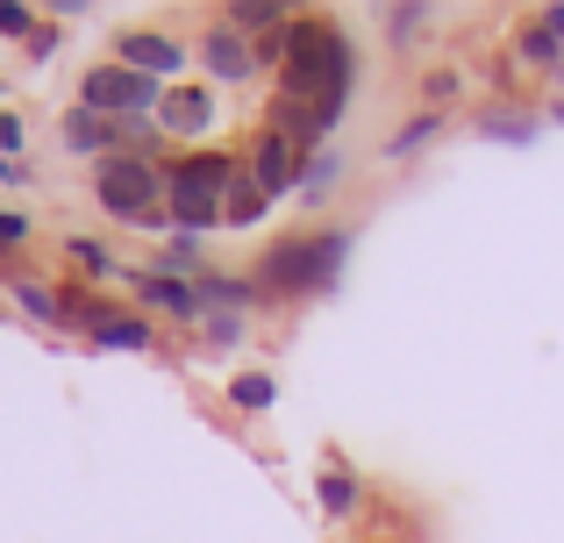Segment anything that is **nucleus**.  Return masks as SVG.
I'll return each instance as SVG.
<instances>
[{"instance_id": "f257e3e1", "label": "nucleus", "mask_w": 564, "mask_h": 543, "mask_svg": "<svg viewBox=\"0 0 564 543\" xmlns=\"http://www.w3.org/2000/svg\"><path fill=\"white\" fill-rule=\"evenodd\" d=\"M350 86H358V51L336 22L322 14H293L286 22V51H279V108L272 129L315 151L350 108Z\"/></svg>"}, {"instance_id": "f03ea898", "label": "nucleus", "mask_w": 564, "mask_h": 543, "mask_svg": "<svg viewBox=\"0 0 564 543\" xmlns=\"http://www.w3.org/2000/svg\"><path fill=\"white\" fill-rule=\"evenodd\" d=\"M350 265V237L344 229H293L286 243L258 258V293H279V301H301V293H329Z\"/></svg>"}, {"instance_id": "7ed1b4c3", "label": "nucleus", "mask_w": 564, "mask_h": 543, "mask_svg": "<svg viewBox=\"0 0 564 543\" xmlns=\"http://www.w3.org/2000/svg\"><path fill=\"white\" fill-rule=\"evenodd\" d=\"M243 180V158L229 151H193V158H172L165 165V215L180 237H207L221 229V194Z\"/></svg>"}, {"instance_id": "20e7f679", "label": "nucleus", "mask_w": 564, "mask_h": 543, "mask_svg": "<svg viewBox=\"0 0 564 543\" xmlns=\"http://www.w3.org/2000/svg\"><path fill=\"white\" fill-rule=\"evenodd\" d=\"M94 200L129 229H158L172 237V215H165V165L158 158H137V151H115L94 165Z\"/></svg>"}, {"instance_id": "39448f33", "label": "nucleus", "mask_w": 564, "mask_h": 543, "mask_svg": "<svg viewBox=\"0 0 564 543\" xmlns=\"http://www.w3.org/2000/svg\"><path fill=\"white\" fill-rule=\"evenodd\" d=\"M165 94L172 86H158V79H143V72H129V65H94L79 79V108H94V115H115V122H151L158 108H165Z\"/></svg>"}, {"instance_id": "423d86ee", "label": "nucleus", "mask_w": 564, "mask_h": 543, "mask_svg": "<svg viewBox=\"0 0 564 543\" xmlns=\"http://www.w3.org/2000/svg\"><path fill=\"white\" fill-rule=\"evenodd\" d=\"M307 165H315V151H307V143H293V137H279V129H264V137L250 143V158H243V172L264 186V200L301 194V186H307Z\"/></svg>"}, {"instance_id": "0eeeda50", "label": "nucleus", "mask_w": 564, "mask_h": 543, "mask_svg": "<svg viewBox=\"0 0 564 543\" xmlns=\"http://www.w3.org/2000/svg\"><path fill=\"white\" fill-rule=\"evenodd\" d=\"M115 65L143 72V79H158V86H180V72H186V43H180V36H165V29H122V36H115Z\"/></svg>"}, {"instance_id": "6e6552de", "label": "nucleus", "mask_w": 564, "mask_h": 543, "mask_svg": "<svg viewBox=\"0 0 564 543\" xmlns=\"http://www.w3.org/2000/svg\"><path fill=\"white\" fill-rule=\"evenodd\" d=\"M122 286L137 293L151 315H172V322H200V286L193 279H172V272H143V265H122Z\"/></svg>"}, {"instance_id": "1a4fd4ad", "label": "nucleus", "mask_w": 564, "mask_h": 543, "mask_svg": "<svg viewBox=\"0 0 564 543\" xmlns=\"http://www.w3.org/2000/svg\"><path fill=\"white\" fill-rule=\"evenodd\" d=\"M215 115H221L215 86H172L165 108H158V129H165V143H193L215 129Z\"/></svg>"}, {"instance_id": "9d476101", "label": "nucleus", "mask_w": 564, "mask_h": 543, "mask_svg": "<svg viewBox=\"0 0 564 543\" xmlns=\"http://www.w3.org/2000/svg\"><path fill=\"white\" fill-rule=\"evenodd\" d=\"M200 65H207V79H215V86H243L250 72H258V43H250L243 29L215 22V29L200 36Z\"/></svg>"}, {"instance_id": "9b49d317", "label": "nucleus", "mask_w": 564, "mask_h": 543, "mask_svg": "<svg viewBox=\"0 0 564 543\" xmlns=\"http://www.w3.org/2000/svg\"><path fill=\"white\" fill-rule=\"evenodd\" d=\"M57 137H65V151H72V158H94V165H100V158H115V151H129L122 122H115V115H94V108H79V100L65 108Z\"/></svg>"}, {"instance_id": "f8f14e48", "label": "nucleus", "mask_w": 564, "mask_h": 543, "mask_svg": "<svg viewBox=\"0 0 564 543\" xmlns=\"http://www.w3.org/2000/svg\"><path fill=\"white\" fill-rule=\"evenodd\" d=\"M86 344H94V350H151V344H158V329H151V315L94 307V322H86Z\"/></svg>"}, {"instance_id": "ddd939ff", "label": "nucleus", "mask_w": 564, "mask_h": 543, "mask_svg": "<svg viewBox=\"0 0 564 543\" xmlns=\"http://www.w3.org/2000/svg\"><path fill=\"white\" fill-rule=\"evenodd\" d=\"M193 286H200V307H207V315H243V307L258 301V279H229V272H200Z\"/></svg>"}, {"instance_id": "4468645a", "label": "nucleus", "mask_w": 564, "mask_h": 543, "mask_svg": "<svg viewBox=\"0 0 564 543\" xmlns=\"http://www.w3.org/2000/svg\"><path fill=\"white\" fill-rule=\"evenodd\" d=\"M264 215H272V200H264V186L243 172V180H236L229 194H221V229H258Z\"/></svg>"}, {"instance_id": "2eb2a0df", "label": "nucleus", "mask_w": 564, "mask_h": 543, "mask_svg": "<svg viewBox=\"0 0 564 543\" xmlns=\"http://www.w3.org/2000/svg\"><path fill=\"white\" fill-rule=\"evenodd\" d=\"M221 22H229V29H243V36H279V29H286L293 22V8H279V0H236V8L229 14H221Z\"/></svg>"}, {"instance_id": "dca6fc26", "label": "nucleus", "mask_w": 564, "mask_h": 543, "mask_svg": "<svg viewBox=\"0 0 564 543\" xmlns=\"http://www.w3.org/2000/svg\"><path fill=\"white\" fill-rule=\"evenodd\" d=\"M514 57H522V65H536V72H557V65H564V43L543 29V14L514 29Z\"/></svg>"}, {"instance_id": "f3484780", "label": "nucleus", "mask_w": 564, "mask_h": 543, "mask_svg": "<svg viewBox=\"0 0 564 543\" xmlns=\"http://www.w3.org/2000/svg\"><path fill=\"white\" fill-rule=\"evenodd\" d=\"M315 501H322V515H358V501H365L358 473H344V465H329V473L315 479Z\"/></svg>"}, {"instance_id": "a211bd4d", "label": "nucleus", "mask_w": 564, "mask_h": 543, "mask_svg": "<svg viewBox=\"0 0 564 543\" xmlns=\"http://www.w3.org/2000/svg\"><path fill=\"white\" fill-rule=\"evenodd\" d=\"M229 401L243 408V415H264V408L279 401V379H272V372H236V379H229Z\"/></svg>"}, {"instance_id": "6ab92c4d", "label": "nucleus", "mask_w": 564, "mask_h": 543, "mask_svg": "<svg viewBox=\"0 0 564 543\" xmlns=\"http://www.w3.org/2000/svg\"><path fill=\"white\" fill-rule=\"evenodd\" d=\"M429 14L436 8H422V0H408V8H386V43H422V29H429Z\"/></svg>"}, {"instance_id": "aec40b11", "label": "nucleus", "mask_w": 564, "mask_h": 543, "mask_svg": "<svg viewBox=\"0 0 564 543\" xmlns=\"http://www.w3.org/2000/svg\"><path fill=\"white\" fill-rule=\"evenodd\" d=\"M65 251L79 258V272H86V279H122V258H115L108 243H94V237H72Z\"/></svg>"}, {"instance_id": "412c9836", "label": "nucleus", "mask_w": 564, "mask_h": 543, "mask_svg": "<svg viewBox=\"0 0 564 543\" xmlns=\"http://www.w3.org/2000/svg\"><path fill=\"white\" fill-rule=\"evenodd\" d=\"M429 137H443V115H414L408 129H393V137H386V158H414Z\"/></svg>"}, {"instance_id": "4be33fe9", "label": "nucleus", "mask_w": 564, "mask_h": 543, "mask_svg": "<svg viewBox=\"0 0 564 543\" xmlns=\"http://www.w3.org/2000/svg\"><path fill=\"white\" fill-rule=\"evenodd\" d=\"M14 301H22L29 322H65V307H57L51 286H36V279H14Z\"/></svg>"}, {"instance_id": "5701e85b", "label": "nucleus", "mask_w": 564, "mask_h": 543, "mask_svg": "<svg viewBox=\"0 0 564 543\" xmlns=\"http://www.w3.org/2000/svg\"><path fill=\"white\" fill-rule=\"evenodd\" d=\"M479 137H494V143H536V122H529V115H486Z\"/></svg>"}, {"instance_id": "b1692460", "label": "nucleus", "mask_w": 564, "mask_h": 543, "mask_svg": "<svg viewBox=\"0 0 564 543\" xmlns=\"http://www.w3.org/2000/svg\"><path fill=\"white\" fill-rule=\"evenodd\" d=\"M336 180H344V151H315V165H307V186H301V194H307V200H322Z\"/></svg>"}, {"instance_id": "393cba45", "label": "nucleus", "mask_w": 564, "mask_h": 543, "mask_svg": "<svg viewBox=\"0 0 564 543\" xmlns=\"http://www.w3.org/2000/svg\"><path fill=\"white\" fill-rule=\"evenodd\" d=\"M36 8H22V0H0V36H36Z\"/></svg>"}, {"instance_id": "a878e982", "label": "nucleus", "mask_w": 564, "mask_h": 543, "mask_svg": "<svg viewBox=\"0 0 564 543\" xmlns=\"http://www.w3.org/2000/svg\"><path fill=\"white\" fill-rule=\"evenodd\" d=\"M200 322H207V344H243V336H250L243 315H200Z\"/></svg>"}, {"instance_id": "bb28decb", "label": "nucleus", "mask_w": 564, "mask_h": 543, "mask_svg": "<svg viewBox=\"0 0 564 543\" xmlns=\"http://www.w3.org/2000/svg\"><path fill=\"white\" fill-rule=\"evenodd\" d=\"M22 143H29L22 115H8V108H0V158H8V165H14V151H22Z\"/></svg>"}, {"instance_id": "cd10ccee", "label": "nucleus", "mask_w": 564, "mask_h": 543, "mask_svg": "<svg viewBox=\"0 0 564 543\" xmlns=\"http://www.w3.org/2000/svg\"><path fill=\"white\" fill-rule=\"evenodd\" d=\"M22 237H29V215H14V208H8V215H0V251H14Z\"/></svg>"}, {"instance_id": "c85d7f7f", "label": "nucleus", "mask_w": 564, "mask_h": 543, "mask_svg": "<svg viewBox=\"0 0 564 543\" xmlns=\"http://www.w3.org/2000/svg\"><path fill=\"white\" fill-rule=\"evenodd\" d=\"M422 94H429V100H451V94H457V72H429Z\"/></svg>"}, {"instance_id": "c756f323", "label": "nucleus", "mask_w": 564, "mask_h": 543, "mask_svg": "<svg viewBox=\"0 0 564 543\" xmlns=\"http://www.w3.org/2000/svg\"><path fill=\"white\" fill-rule=\"evenodd\" d=\"M57 43H65V36H57V29H36V36H29V57H51Z\"/></svg>"}, {"instance_id": "7c9ffc66", "label": "nucleus", "mask_w": 564, "mask_h": 543, "mask_svg": "<svg viewBox=\"0 0 564 543\" xmlns=\"http://www.w3.org/2000/svg\"><path fill=\"white\" fill-rule=\"evenodd\" d=\"M543 29H551V36L564 43V0H557V8H543Z\"/></svg>"}, {"instance_id": "2f4dec72", "label": "nucleus", "mask_w": 564, "mask_h": 543, "mask_svg": "<svg viewBox=\"0 0 564 543\" xmlns=\"http://www.w3.org/2000/svg\"><path fill=\"white\" fill-rule=\"evenodd\" d=\"M0 186H22V158H14V165L0 158Z\"/></svg>"}, {"instance_id": "473e14b6", "label": "nucleus", "mask_w": 564, "mask_h": 543, "mask_svg": "<svg viewBox=\"0 0 564 543\" xmlns=\"http://www.w3.org/2000/svg\"><path fill=\"white\" fill-rule=\"evenodd\" d=\"M551 122H564V100H551Z\"/></svg>"}]
</instances>
